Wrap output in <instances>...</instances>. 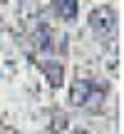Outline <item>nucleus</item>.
Masks as SVG:
<instances>
[{
  "label": "nucleus",
  "instance_id": "1",
  "mask_svg": "<svg viewBox=\"0 0 124 134\" xmlns=\"http://www.w3.org/2000/svg\"><path fill=\"white\" fill-rule=\"evenodd\" d=\"M104 97H107V85H99L94 80H75L70 87V102L75 107L99 104Z\"/></svg>",
  "mask_w": 124,
  "mask_h": 134
},
{
  "label": "nucleus",
  "instance_id": "2",
  "mask_svg": "<svg viewBox=\"0 0 124 134\" xmlns=\"http://www.w3.org/2000/svg\"><path fill=\"white\" fill-rule=\"evenodd\" d=\"M87 23H89V27L94 30L99 37H107V35H112L117 30V13L109 5H99V8H94L89 13Z\"/></svg>",
  "mask_w": 124,
  "mask_h": 134
},
{
  "label": "nucleus",
  "instance_id": "3",
  "mask_svg": "<svg viewBox=\"0 0 124 134\" xmlns=\"http://www.w3.org/2000/svg\"><path fill=\"white\" fill-rule=\"evenodd\" d=\"M40 70H42L45 80L52 87H60L62 82H65V67H62V62H57V60H45V62H40Z\"/></svg>",
  "mask_w": 124,
  "mask_h": 134
},
{
  "label": "nucleus",
  "instance_id": "4",
  "mask_svg": "<svg viewBox=\"0 0 124 134\" xmlns=\"http://www.w3.org/2000/svg\"><path fill=\"white\" fill-rule=\"evenodd\" d=\"M52 8H55V15L62 20H67V23H72V20L77 18V0H52Z\"/></svg>",
  "mask_w": 124,
  "mask_h": 134
},
{
  "label": "nucleus",
  "instance_id": "5",
  "mask_svg": "<svg viewBox=\"0 0 124 134\" xmlns=\"http://www.w3.org/2000/svg\"><path fill=\"white\" fill-rule=\"evenodd\" d=\"M35 40H37V47H40V50H50V47H52V45H50V30L45 27V25H40Z\"/></svg>",
  "mask_w": 124,
  "mask_h": 134
},
{
  "label": "nucleus",
  "instance_id": "6",
  "mask_svg": "<svg viewBox=\"0 0 124 134\" xmlns=\"http://www.w3.org/2000/svg\"><path fill=\"white\" fill-rule=\"evenodd\" d=\"M70 134H89V132H87V129H72Z\"/></svg>",
  "mask_w": 124,
  "mask_h": 134
}]
</instances>
